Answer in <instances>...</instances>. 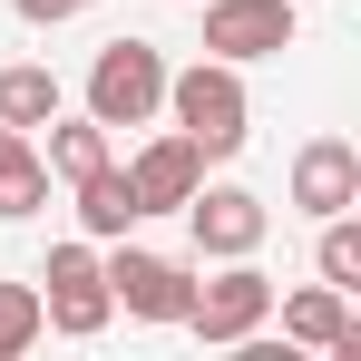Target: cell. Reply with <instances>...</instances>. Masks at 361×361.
<instances>
[{"mask_svg": "<svg viewBox=\"0 0 361 361\" xmlns=\"http://www.w3.org/2000/svg\"><path fill=\"white\" fill-rule=\"evenodd\" d=\"M157 118L176 127V137L195 147V157H205V166L244 157V137H254L244 68H235V59H185V68H166V108H157Z\"/></svg>", "mask_w": 361, "mask_h": 361, "instance_id": "cell-1", "label": "cell"}, {"mask_svg": "<svg viewBox=\"0 0 361 361\" xmlns=\"http://www.w3.org/2000/svg\"><path fill=\"white\" fill-rule=\"evenodd\" d=\"M264 322H274V274H264L254 254H225V264L185 293V332L215 342V352H244Z\"/></svg>", "mask_w": 361, "mask_h": 361, "instance_id": "cell-2", "label": "cell"}, {"mask_svg": "<svg viewBox=\"0 0 361 361\" xmlns=\"http://www.w3.org/2000/svg\"><path fill=\"white\" fill-rule=\"evenodd\" d=\"M157 108H166V59H157V39H108L98 59H88V118L108 127H157Z\"/></svg>", "mask_w": 361, "mask_h": 361, "instance_id": "cell-3", "label": "cell"}, {"mask_svg": "<svg viewBox=\"0 0 361 361\" xmlns=\"http://www.w3.org/2000/svg\"><path fill=\"white\" fill-rule=\"evenodd\" d=\"M39 322H49V332H68V342H98V332L118 322L108 274H98V244H88V235L49 244V274H39Z\"/></svg>", "mask_w": 361, "mask_h": 361, "instance_id": "cell-4", "label": "cell"}, {"mask_svg": "<svg viewBox=\"0 0 361 361\" xmlns=\"http://www.w3.org/2000/svg\"><path fill=\"white\" fill-rule=\"evenodd\" d=\"M98 274H108V302H118L127 322H185V293H195V264L176 254H157V244H108L98 254Z\"/></svg>", "mask_w": 361, "mask_h": 361, "instance_id": "cell-5", "label": "cell"}, {"mask_svg": "<svg viewBox=\"0 0 361 361\" xmlns=\"http://www.w3.org/2000/svg\"><path fill=\"white\" fill-rule=\"evenodd\" d=\"M302 30V0H205V59H283Z\"/></svg>", "mask_w": 361, "mask_h": 361, "instance_id": "cell-6", "label": "cell"}, {"mask_svg": "<svg viewBox=\"0 0 361 361\" xmlns=\"http://www.w3.org/2000/svg\"><path fill=\"white\" fill-rule=\"evenodd\" d=\"M176 215H185V235H195V254H205V264H225V254H254V244L274 235V205H264L254 185H195Z\"/></svg>", "mask_w": 361, "mask_h": 361, "instance_id": "cell-7", "label": "cell"}, {"mask_svg": "<svg viewBox=\"0 0 361 361\" xmlns=\"http://www.w3.org/2000/svg\"><path fill=\"white\" fill-rule=\"evenodd\" d=\"M293 205L302 215H352L361 205V147L352 137H302L293 147Z\"/></svg>", "mask_w": 361, "mask_h": 361, "instance_id": "cell-8", "label": "cell"}, {"mask_svg": "<svg viewBox=\"0 0 361 361\" xmlns=\"http://www.w3.org/2000/svg\"><path fill=\"white\" fill-rule=\"evenodd\" d=\"M127 185H137V215H176L185 195L205 185V157L185 147L176 127H157V137H147V147L127 157Z\"/></svg>", "mask_w": 361, "mask_h": 361, "instance_id": "cell-9", "label": "cell"}, {"mask_svg": "<svg viewBox=\"0 0 361 361\" xmlns=\"http://www.w3.org/2000/svg\"><path fill=\"white\" fill-rule=\"evenodd\" d=\"M283 342L361 361V322H352V293H342V283H302V293H283Z\"/></svg>", "mask_w": 361, "mask_h": 361, "instance_id": "cell-10", "label": "cell"}, {"mask_svg": "<svg viewBox=\"0 0 361 361\" xmlns=\"http://www.w3.org/2000/svg\"><path fill=\"white\" fill-rule=\"evenodd\" d=\"M68 195H78V235L88 244H118L127 225H137V185H127L118 157H98L88 176H68Z\"/></svg>", "mask_w": 361, "mask_h": 361, "instance_id": "cell-11", "label": "cell"}, {"mask_svg": "<svg viewBox=\"0 0 361 361\" xmlns=\"http://www.w3.org/2000/svg\"><path fill=\"white\" fill-rule=\"evenodd\" d=\"M49 205V157L30 127H0V215H39Z\"/></svg>", "mask_w": 361, "mask_h": 361, "instance_id": "cell-12", "label": "cell"}, {"mask_svg": "<svg viewBox=\"0 0 361 361\" xmlns=\"http://www.w3.org/2000/svg\"><path fill=\"white\" fill-rule=\"evenodd\" d=\"M49 118H59V78H49L39 59L0 68V127H30V137H39Z\"/></svg>", "mask_w": 361, "mask_h": 361, "instance_id": "cell-13", "label": "cell"}, {"mask_svg": "<svg viewBox=\"0 0 361 361\" xmlns=\"http://www.w3.org/2000/svg\"><path fill=\"white\" fill-rule=\"evenodd\" d=\"M39 157H49V176H88V166H98V157H118V147H108V127L88 118V108H78V118H49V147H39Z\"/></svg>", "mask_w": 361, "mask_h": 361, "instance_id": "cell-14", "label": "cell"}, {"mask_svg": "<svg viewBox=\"0 0 361 361\" xmlns=\"http://www.w3.org/2000/svg\"><path fill=\"white\" fill-rule=\"evenodd\" d=\"M312 274H322V283H342V293H361V225H352V215H322Z\"/></svg>", "mask_w": 361, "mask_h": 361, "instance_id": "cell-15", "label": "cell"}, {"mask_svg": "<svg viewBox=\"0 0 361 361\" xmlns=\"http://www.w3.org/2000/svg\"><path fill=\"white\" fill-rule=\"evenodd\" d=\"M39 332H49L39 322V283H0V361H20Z\"/></svg>", "mask_w": 361, "mask_h": 361, "instance_id": "cell-16", "label": "cell"}, {"mask_svg": "<svg viewBox=\"0 0 361 361\" xmlns=\"http://www.w3.org/2000/svg\"><path fill=\"white\" fill-rule=\"evenodd\" d=\"M10 10H20V20H30V30H59L68 10H88V0H10Z\"/></svg>", "mask_w": 361, "mask_h": 361, "instance_id": "cell-17", "label": "cell"}]
</instances>
